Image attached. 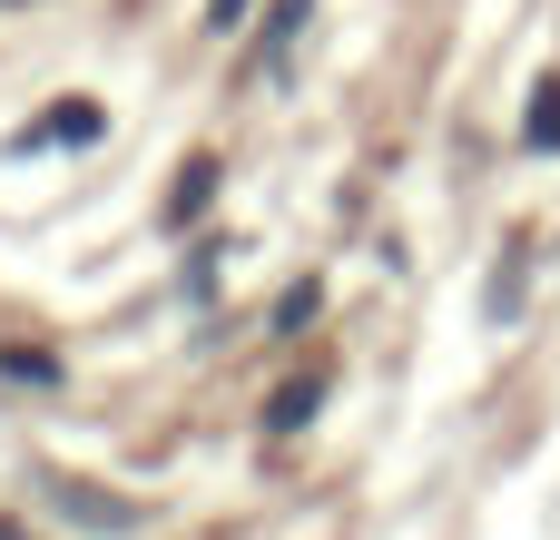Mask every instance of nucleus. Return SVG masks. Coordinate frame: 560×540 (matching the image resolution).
<instances>
[{"label": "nucleus", "instance_id": "nucleus-2", "mask_svg": "<svg viewBox=\"0 0 560 540\" xmlns=\"http://www.w3.org/2000/svg\"><path fill=\"white\" fill-rule=\"evenodd\" d=\"M207 187H217V167H207V157H197V167H187V177H177V197H167V216H177V226H187V216H197V207H207Z\"/></svg>", "mask_w": 560, "mask_h": 540}, {"label": "nucleus", "instance_id": "nucleus-1", "mask_svg": "<svg viewBox=\"0 0 560 540\" xmlns=\"http://www.w3.org/2000/svg\"><path fill=\"white\" fill-rule=\"evenodd\" d=\"M522 138H532V148H560V79H541V98H532Z\"/></svg>", "mask_w": 560, "mask_h": 540}, {"label": "nucleus", "instance_id": "nucleus-3", "mask_svg": "<svg viewBox=\"0 0 560 540\" xmlns=\"http://www.w3.org/2000/svg\"><path fill=\"white\" fill-rule=\"evenodd\" d=\"M39 138H98V108H49Z\"/></svg>", "mask_w": 560, "mask_h": 540}, {"label": "nucleus", "instance_id": "nucleus-4", "mask_svg": "<svg viewBox=\"0 0 560 540\" xmlns=\"http://www.w3.org/2000/svg\"><path fill=\"white\" fill-rule=\"evenodd\" d=\"M246 20V0H207V30H236Z\"/></svg>", "mask_w": 560, "mask_h": 540}]
</instances>
